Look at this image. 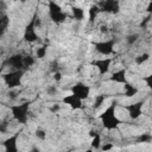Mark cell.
Wrapping results in <instances>:
<instances>
[{"mask_svg": "<svg viewBox=\"0 0 152 152\" xmlns=\"http://www.w3.org/2000/svg\"><path fill=\"white\" fill-rule=\"evenodd\" d=\"M99 7H100L101 12H107V13H113V14H116L120 11V4L116 0H104V1H101L99 4Z\"/></svg>", "mask_w": 152, "mask_h": 152, "instance_id": "7", "label": "cell"}, {"mask_svg": "<svg viewBox=\"0 0 152 152\" xmlns=\"http://www.w3.org/2000/svg\"><path fill=\"white\" fill-rule=\"evenodd\" d=\"M53 78H55L56 81H61V80H62V74H61L59 71H56V72L53 74Z\"/></svg>", "mask_w": 152, "mask_h": 152, "instance_id": "31", "label": "cell"}, {"mask_svg": "<svg viewBox=\"0 0 152 152\" xmlns=\"http://www.w3.org/2000/svg\"><path fill=\"white\" fill-rule=\"evenodd\" d=\"M18 137H19V133H15L13 135H11L10 138H7L4 142H2V146L5 148V152H19L18 151Z\"/></svg>", "mask_w": 152, "mask_h": 152, "instance_id": "11", "label": "cell"}, {"mask_svg": "<svg viewBox=\"0 0 152 152\" xmlns=\"http://www.w3.org/2000/svg\"><path fill=\"white\" fill-rule=\"evenodd\" d=\"M49 17L50 19L56 24H62L66 19V13H64L59 5H57L55 1L49 2Z\"/></svg>", "mask_w": 152, "mask_h": 152, "instance_id": "3", "label": "cell"}, {"mask_svg": "<svg viewBox=\"0 0 152 152\" xmlns=\"http://www.w3.org/2000/svg\"><path fill=\"white\" fill-rule=\"evenodd\" d=\"M63 102L65 104H68L69 107H71L72 109H80L82 107V100L78 99L76 95L71 94V95H68L63 99Z\"/></svg>", "mask_w": 152, "mask_h": 152, "instance_id": "13", "label": "cell"}, {"mask_svg": "<svg viewBox=\"0 0 152 152\" xmlns=\"http://www.w3.org/2000/svg\"><path fill=\"white\" fill-rule=\"evenodd\" d=\"M24 76V70H14V71H11V72H7L2 76L6 86L12 89V88H15V87H19L20 83H21V78Z\"/></svg>", "mask_w": 152, "mask_h": 152, "instance_id": "4", "label": "cell"}, {"mask_svg": "<svg viewBox=\"0 0 152 152\" xmlns=\"http://www.w3.org/2000/svg\"><path fill=\"white\" fill-rule=\"evenodd\" d=\"M86 152H93V148H89V150H87Z\"/></svg>", "mask_w": 152, "mask_h": 152, "instance_id": "35", "label": "cell"}, {"mask_svg": "<svg viewBox=\"0 0 152 152\" xmlns=\"http://www.w3.org/2000/svg\"><path fill=\"white\" fill-rule=\"evenodd\" d=\"M144 81H145V83H146V86L150 88V89H152V74H150L148 76H145L144 78H142Z\"/></svg>", "mask_w": 152, "mask_h": 152, "instance_id": "27", "label": "cell"}, {"mask_svg": "<svg viewBox=\"0 0 152 152\" xmlns=\"http://www.w3.org/2000/svg\"><path fill=\"white\" fill-rule=\"evenodd\" d=\"M137 142H150L152 141V135L150 133H142L137 137Z\"/></svg>", "mask_w": 152, "mask_h": 152, "instance_id": "21", "label": "cell"}, {"mask_svg": "<svg viewBox=\"0 0 152 152\" xmlns=\"http://www.w3.org/2000/svg\"><path fill=\"white\" fill-rule=\"evenodd\" d=\"M90 135L93 137V140H91V148H100L101 147V137L97 132H94V131H90Z\"/></svg>", "mask_w": 152, "mask_h": 152, "instance_id": "15", "label": "cell"}, {"mask_svg": "<svg viewBox=\"0 0 152 152\" xmlns=\"http://www.w3.org/2000/svg\"><path fill=\"white\" fill-rule=\"evenodd\" d=\"M146 11H147V13H148V14H152V2H150V4H148V6H147V10H146Z\"/></svg>", "mask_w": 152, "mask_h": 152, "instance_id": "32", "label": "cell"}, {"mask_svg": "<svg viewBox=\"0 0 152 152\" xmlns=\"http://www.w3.org/2000/svg\"><path fill=\"white\" fill-rule=\"evenodd\" d=\"M36 18H37V13L33 14L31 21L25 27V31H24V40L25 42L33 43V42H37L39 38L37 32H36Z\"/></svg>", "mask_w": 152, "mask_h": 152, "instance_id": "5", "label": "cell"}, {"mask_svg": "<svg viewBox=\"0 0 152 152\" xmlns=\"http://www.w3.org/2000/svg\"><path fill=\"white\" fill-rule=\"evenodd\" d=\"M115 108H116V101L112 102L107 109L100 115V119L102 121V125L106 129H115L120 125V120L115 115Z\"/></svg>", "mask_w": 152, "mask_h": 152, "instance_id": "1", "label": "cell"}, {"mask_svg": "<svg viewBox=\"0 0 152 152\" xmlns=\"http://www.w3.org/2000/svg\"><path fill=\"white\" fill-rule=\"evenodd\" d=\"M138 38H139V36H138L137 33H134V34H129V36L126 37V42H127L129 45H132V44H134V43L138 40Z\"/></svg>", "mask_w": 152, "mask_h": 152, "instance_id": "25", "label": "cell"}, {"mask_svg": "<svg viewBox=\"0 0 152 152\" xmlns=\"http://www.w3.org/2000/svg\"><path fill=\"white\" fill-rule=\"evenodd\" d=\"M10 25V18L6 13H1L0 14V28H1V34L5 33L6 28L8 27Z\"/></svg>", "mask_w": 152, "mask_h": 152, "instance_id": "16", "label": "cell"}, {"mask_svg": "<svg viewBox=\"0 0 152 152\" xmlns=\"http://www.w3.org/2000/svg\"><path fill=\"white\" fill-rule=\"evenodd\" d=\"M114 45H115V40L114 39H108V40H103V42H96L94 43L95 50L104 56H108L110 53H113L114 50Z\"/></svg>", "mask_w": 152, "mask_h": 152, "instance_id": "6", "label": "cell"}, {"mask_svg": "<svg viewBox=\"0 0 152 152\" xmlns=\"http://www.w3.org/2000/svg\"><path fill=\"white\" fill-rule=\"evenodd\" d=\"M36 137L38 138V139H40V140H44L45 138H46V133H45V131L44 129H42V128H38V129H36Z\"/></svg>", "mask_w": 152, "mask_h": 152, "instance_id": "26", "label": "cell"}, {"mask_svg": "<svg viewBox=\"0 0 152 152\" xmlns=\"http://www.w3.org/2000/svg\"><path fill=\"white\" fill-rule=\"evenodd\" d=\"M34 64V58L28 55V56H24V70L28 69L30 66H32Z\"/></svg>", "mask_w": 152, "mask_h": 152, "instance_id": "22", "label": "cell"}, {"mask_svg": "<svg viewBox=\"0 0 152 152\" xmlns=\"http://www.w3.org/2000/svg\"><path fill=\"white\" fill-rule=\"evenodd\" d=\"M124 88H125V96L126 97H132V96L138 94V88H135L134 86H132L128 82L124 86Z\"/></svg>", "mask_w": 152, "mask_h": 152, "instance_id": "17", "label": "cell"}, {"mask_svg": "<svg viewBox=\"0 0 152 152\" xmlns=\"http://www.w3.org/2000/svg\"><path fill=\"white\" fill-rule=\"evenodd\" d=\"M112 59L110 58H102V59H96L91 62V65H95L99 69L100 75H104L109 71V66H110Z\"/></svg>", "mask_w": 152, "mask_h": 152, "instance_id": "12", "label": "cell"}, {"mask_svg": "<svg viewBox=\"0 0 152 152\" xmlns=\"http://www.w3.org/2000/svg\"><path fill=\"white\" fill-rule=\"evenodd\" d=\"M101 31H102V32H106V31H107V27H106V26H102V27H101Z\"/></svg>", "mask_w": 152, "mask_h": 152, "instance_id": "34", "label": "cell"}, {"mask_svg": "<svg viewBox=\"0 0 152 152\" xmlns=\"http://www.w3.org/2000/svg\"><path fill=\"white\" fill-rule=\"evenodd\" d=\"M126 72H127V69H120V70H118V71H115L110 77H109V80L110 81H114V82H116V83H124V84H126L127 83V78H126Z\"/></svg>", "mask_w": 152, "mask_h": 152, "instance_id": "14", "label": "cell"}, {"mask_svg": "<svg viewBox=\"0 0 152 152\" xmlns=\"http://www.w3.org/2000/svg\"><path fill=\"white\" fill-rule=\"evenodd\" d=\"M12 116L19 124H26L28 119V110H30V102H23L20 104H12L10 106Z\"/></svg>", "mask_w": 152, "mask_h": 152, "instance_id": "2", "label": "cell"}, {"mask_svg": "<svg viewBox=\"0 0 152 152\" xmlns=\"http://www.w3.org/2000/svg\"><path fill=\"white\" fill-rule=\"evenodd\" d=\"M4 64L10 65L14 70H24V56L20 53H14L11 57H8Z\"/></svg>", "mask_w": 152, "mask_h": 152, "instance_id": "9", "label": "cell"}, {"mask_svg": "<svg viewBox=\"0 0 152 152\" xmlns=\"http://www.w3.org/2000/svg\"><path fill=\"white\" fill-rule=\"evenodd\" d=\"M142 106H144V100L142 101H138L135 103H131L128 106H126L125 108L128 112V115L132 120L138 119L141 115V110H142Z\"/></svg>", "mask_w": 152, "mask_h": 152, "instance_id": "10", "label": "cell"}, {"mask_svg": "<svg viewBox=\"0 0 152 152\" xmlns=\"http://www.w3.org/2000/svg\"><path fill=\"white\" fill-rule=\"evenodd\" d=\"M46 50H48V46L46 45H43L40 48L37 49V57L38 58H44L45 55H46Z\"/></svg>", "mask_w": 152, "mask_h": 152, "instance_id": "24", "label": "cell"}, {"mask_svg": "<svg viewBox=\"0 0 152 152\" xmlns=\"http://www.w3.org/2000/svg\"><path fill=\"white\" fill-rule=\"evenodd\" d=\"M100 12H101V11H100L99 5H93V6L90 7V10H89V21L93 23V21L95 20L96 15H97Z\"/></svg>", "mask_w": 152, "mask_h": 152, "instance_id": "18", "label": "cell"}, {"mask_svg": "<svg viewBox=\"0 0 152 152\" xmlns=\"http://www.w3.org/2000/svg\"><path fill=\"white\" fill-rule=\"evenodd\" d=\"M72 15L76 20H82L84 18V12L81 7H77V6H74L72 7Z\"/></svg>", "mask_w": 152, "mask_h": 152, "instance_id": "19", "label": "cell"}, {"mask_svg": "<svg viewBox=\"0 0 152 152\" xmlns=\"http://www.w3.org/2000/svg\"><path fill=\"white\" fill-rule=\"evenodd\" d=\"M151 19H152V14H148V15H147V17H146V18H145L142 21H141L140 26H141V27H146V25L148 24V21H150Z\"/></svg>", "mask_w": 152, "mask_h": 152, "instance_id": "29", "label": "cell"}, {"mask_svg": "<svg viewBox=\"0 0 152 152\" xmlns=\"http://www.w3.org/2000/svg\"><path fill=\"white\" fill-rule=\"evenodd\" d=\"M71 91L74 95H76L78 99L81 100H86L89 94H90V87L82 83V82H77L75 86L71 87Z\"/></svg>", "mask_w": 152, "mask_h": 152, "instance_id": "8", "label": "cell"}, {"mask_svg": "<svg viewBox=\"0 0 152 152\" xmlns=\"http://www.w3.org/2000/svg\"><path fill=\"white\" fill-rule=\"evenodd\" d=\"M46 93H48V95H55L57 93V87L56 86H49L46 88Z\"/></svg>", "mask_w": 152, "mask_h": 152, "instance_id": "28", "label": "cell"}, {"mask_svg": "<svg viewBox=\"0 0 152 152\" xmlns=\"http://www.w3.org/2000/svg\"><path fill=\"white\" fill-rule=\"evenodd\" d=\"M30 152H40V150L38 148V147H36V146H33L32 148H31V151Z\"/></svg>", "mask_w": 152, "mask_h": 152, "instance_id": "33", "label": "cell"}, {"mask_svg": "<svg viewBox=\"0 0 152 152\" xmlns=\"http://www.w3.org/2000/svg\"><path fill=\"white\" fill-rule=\"evenodd\" d=\"M148 58H150V55L145 52V53L139 55V56H137V57H135V63H137V64H142V63H144V62H146Z\"/></svg>", "mask_w": 152, "mask_h": 152, "instance_id": "23", "label": "cell"}, {"mask_svg": "<svg viewBox=\"0 0 152 152\" xmlns=\"http://www.w3.org/2000/svg\"><path fill=\"white\" fill-rule=\"evenodd\" d=\"M104 100H106V96H104L103 94H101V95H97V96L95 97V100H94V104H93V108H94V109H99V108H100V107L103 104Z\"/></svg>", "mask_w": 152, "mask_h": 152, "instance_id": "20", "label": "cell"}, {"mask_svg": "<svg viewBox=\"0 0 152 152\" xmlns=\"http://www.w3.org/2000/svg\"><path fill=\"white\" fill-rule=\"evenodd\" d=\"M112 147H113V144H104V145L102 146V151H103V152H107V151H109Z\"/></svg>", "mask_w": 152, "mask_h": 152, "instance_id": "30", "label": "cell"}]
</instances>
